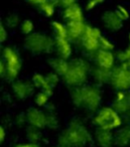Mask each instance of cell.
<instances>
[{
	"label": "cell",
	"mask_w": 130,
	"mask_h": 147,
	"mask_svg": "<svg viewBox=\"0 0 130 147\" xmlns=\"http://www.w3.org/2000/svg\"><path fill=\"white\" fill-rule=\"evenodd\" d=\"M113 135L111 134L110 130H104L100 129L96 134V141L100 147H111L115 142Z\"/></svg>",
	"instance_id": "17"
},
{
	"label": "cell",
	"mask_w": 130,
	"mask_h": 147,
	"mask_svg": "<svg viewBox=\"0 0 130 147\" xmlns=\"http://www.w3.org/2000/svg\"><path fill=\"white\" fill-rule=\"evenodd\" d=\"M49 63L53 67V69H55L56 73L58 75H60V76H64L67 73L70 65V63L65 59H62V57H60V59H53L49 61Z\"/></svg>",
	"instance_id": "19"
},
{
	"label": "cell",
	"mask_w": 130,
	"mask_h": 147,
	"mask_svg": "<svg viewBox=\"0 0 130 147\" xmlns=\"http://www.w3.org/2000/svg\"><path fill=\"white\" fill-rule=\"evenodd\" d=\"M88 76V65L85 61L77 59L70 63L67 73L64 75L66 83L72 86H81L85 83Z\"/></svg>",
	"instance_id": "2"
},
{
	"label": "cell",
	"mask_w": 130,
	"mask_h": 147,
	"mask_svg": "<svg viewBox=\"0 0 130 147\" xmlns=\"http://www.w3.org/2000/svg\"><path fill=\"white\" fill-rule=\"evenodd\" d=\"M33 86L35 85L26 81H18L13 84L12 89L16 97H18L19 99H25L32 95Z\"/></svg>",
	"instance_id": "13"
},
{
	"label": "cell",
	"mask_w": 130,
	"mask_h": 147,
	"mask_svg": "<svg viewBox=\"0 0 130 147\" xmlns=\"http://www.w3.org/2000/svg\"><path fill=\"white\" fill-rule=\"evenodd\" d=\"M99 47L101 49H105V51H110L114 49V45L112 43L111 40L107 38V37L101 35V37L99 38Z\"/></svg>",
	"instance_id": "27"
},
{
	"label": "cell",
	"mask_w": 130,
	"mask_h": 147,
	"mask_svg": "<svg viewBox=\"0 0 130 147\" xmlns=\"http://www.w3.org/2000/svg\"><path fill=\"white\" fill-rule=\"evenodd\" d=\"M105 0H88L87 4H86V10H92L94 9L96 6H98L99 4L103 3Z\"/></svg>",
	"instance_id": "31"
},
{
	"label": "cell",
	"mask_w": 130,
	"mask_h": 147,
	"mask_svg": "<svg viewBox=\"0 0 130 147\" xmlns=\"http://www.w3.org/2000/svg\"><path fill=\"white\" fill-rule=\"evenodd\" d=\"M30 1H32V2H35V3H41V2H43V1H45V0H30Z\"/></svg>",
	"instance_id": "37"
},
{
	"label": "cell",
	"mask_w": 130,
	"mask_h": 147,
	"mask_svg": "<svg viewBox=\"0 0 130 147\" xmlns=\"http://www.w3.org/2000/svg\"><path fill=\"white\" fill-rule=\"evenodd\" d=\"M110 82L118 91H125L130 88V69L127 67V63H125L121 67L112 69Z\"/></svg>",
	"instance_id": "6"
},
{
	"label": "cell",
	"mask_w": 130,
	"mask_h": 147,
	"mask_svg": "<svg viewBox=\"0 0 130 147\" xmlns=\"http://www.w3.org/2000/svg\"><path fill=\"white\" fill-rule=\"evenodd\" d=\"M3 57L6 65V77L8 80H14L21 69L20 57L18 53L11 47H5L3 49Z\"/></svg>",
	"instance_id": "7"
},
{
	"label": "cell",
	"mask_w": 130,
	"mask_h": 147,
	"mask_svg": "<svg viewBox=\"0 0 130 147\" xmlns=\"http://www.w3.org/2000/svg\"><path fill=\"white\" fill-rule=\"evenodd\" d=\"M101 20L105 28L110 31H117L123 26V20L118 16L115 11H105L102 14Z\"/></svg>",
	"instance_id": "9"
},
{
	"label": "cell",
	"mask_w": 130,
	"mask_h": 147,
	"mask_svg": "<svg viewBox=\"0 0 130 147\" xmlns=\"http://www.w3.org/2000/svg\"><path fill=\"white\" fill-rule=\"evenodd\" d=\"M5 24L9 27V28H15L19 25V17L17 14H9L5 19Z\"/></svg>",
	"instance_id": "26"
},
{
	"label": "cell",
	"mask_w": 130,
	"mask_h": 147,
	"mask_svg": "<svg viewBox=\"0 0 130 147\" xmlns=\"http://www.w3.org/2000/svg\"><path fill=\"white\" fill-rule=\"evenodd\" d=\"M25 49L32 53H51L55 47V41L47 34L35 32L27 35L24 41Z\"/></svg>",
	"instance_id": "3"
},
{
	"label": "cell",
	"mask_w": 130,
	"mask_h": 147,
	"mask_svg": "<svg viewBox=\"0 0 130 147\" xmlns=\"http://www.w3.org/2000/svg\"><path fill=\"white\" fill-rule=\"evenodd\" d=\"M86 24L84 22H67L68 38L72 40L81 39L85 32Z\"/></svg>",
	"instance_id": "15"
},
{
	"label": "cell",
	"mask_w": 130,
	"mask_h": 147,
	"mask_svg": "<svg viewBox=\"0 0 130 147\" xmlns=\"http://www.w3.org/2000/svg\"><path fill=\"white\" fill-rule=\"evenodd\" d=\"M26 119L29 124L35 128H41L47 124V116L35 108L29 109L26 114Z\"/></svg>",
	"instance_id": "10"
},
{
	"label": "cell",
	"mask_w": 130,
	"mask_h": 147,
	"mask_svg": "<svg viewBox=\"0 0 130 147\" xmlns=\"http://www.w3.org/2000/svg\"><path fill=\"white\" fill-rule=\"evenodd\" d=\"M39 136H41V133H39V131L35 129V127H32L31 131H29V132H28V138L30 139L31 141L39 140Z\"/></svg>",
	"instance_id": "33"
},
{
	"label": "cell",
	"mask_w": 130,
	"mask_h": 147,
	"mask_svg": "<svg viewBox=\"0 0 130 147\" xmlns=\"http://www.w3.org/2000/svg\"><path fill=\"white\" fill-rule=\"evenodd\" d=\"M102 33L97 27L90 26V25H86L85 32H84L81 40V43L83 47L87 51H96L99 47V38L101 37Z\"/></svg>",
	"instance_id": "8"
},
{
	"label": "cell",
	"mask_w": 130,
	"mask_h": 147,
	"mask_svg": "<svg viewBox=\"0 0 130 147\" xmlns=\"http://www.w3.org/2000/svg\"><path fill=\"white\" fill-rule=\"evenodd\" d=\"M32 84L35 85V87L41 89V91L45 92L47 94H49V96L53 93V87L47 83L45 77H43L41 74H35L32 77Z\"/></svg>",
	"instance_id": "18"
},
{
	"label": "cell",
	"mask_w": 130,
	"mask_h": 147,
	"mask_svg": "<svg viewBox=\"0 0 130 147\" xmlns=\"http://www.w3.org/2000/svg\"><path fill=\"white\" fill-rule=\"evenodd\" d=\"M130 142V126L120 130L115 136V143L119 146H125Z\"/></svg>",
	"instance_id": "21"
},
{
	"label": "cell",
	"mask_w": 130,
	"mask_h": 147,
	"mask_svg": "<svg viewBox=\"0 0 130 147\" xmlns=\"http://www.w3.org/2000/svg\"><path fill=\"white\" fill-rule=\"evenodd\" d=\"M117 59H119L120 61H123V63H126L130 59V47H128L124 51H121L117 53Z\"/></svg>",
	"instance_id": "29"
},
{
	"label": "cell",
	"mask_w": 130,
	"mask_h": 147,
	"mask_svg": "<svg viewBox=\"0 0 130 147\" xmlns=\"http://www.w3.org/2000/svg\"><path fill=\"white\" fill-rule=\"evenodd\" d=\"M56 3L65 9V8H67V7L71 6V5L75 4L76 0H57V2Z\"/></svg>",
	"instance_id": "32"
},
{
	"label": "cell",
	"mask_w": 130,
	"mask_h": 147,
	"mask_svg": "<svg viewBox=\"0 0 130 147\" xmlns=\"http://www.w3.org/2000/svg\"><path fill=\"white\" fill-rule=\"evenodd\" d=\"M45 79H47V83H49L53 88L55 86H57V84L59 83V75H58L57 73L56 74L55 73H49V75L45 77Z\"/></svg>",
	"instance_id": "30"
},
{
	"label": "cell",
	"mask_w": 130,
	"mask_h": 147,
	"mask_svg": "<svg viewBox=\"0 0 130 147\" xmlns=\"http://www.w3.org/2000/svg\"><path fill=\"white\" fill-rule=\"evenodd\" d=\"M114 11L117 13V15L123 21L128 20V18H129V16H130L129 11L127 10V8H125V7L122 6V5H118V6H116V9Z\"/></svg>",
	"instance_id": "28"
},
{
	"label": "cell",
	"mask_w": 130,
	"mask_h": 147,
	"mask_svg": "<svg viewBox=\"0 0 130 147\" xmlns=\"http://www.w3.org/2000/svg\"><path fill=\"white\" fill-rule=\"evenodd\" d=\"M114 105L117 112H127L130 110V95L125 94L123 91H118L115 96Z\"/></svg>",
	"instance_id": "16"
},
{
	"label": "cell",
	"mask_w": 130,
	"mask_h": 147,
	"mask_svg": "<svg viewBox=\"0 0 130 147\" xmlns=\"http://www.w3.org/2000/svg\"><path fill=\"white\" fill-rule=\"evenodd\" d=\"M95 124L100 129L112 130L121 126L122 121L116 109L110 107H104L98 111L97 115L94 118Z\"/></svg>",
	"instance_id": "5"
},
{
	"label": "cell",
	"mask_w": 130,
	"mask_h": 147,
	"mask_svg": "<svg viewBox=\"0 0 130 147\" xmlns=\"http://www.w3.org/2000/svg\"><path fill=\"white\" fill-rule=\"evenodd\" d=\"M15 147H39L37 144L35 143H28V144H19V145H16Z\"/></svg>",
	"instance_id": "35"
},
{
	"label": "cell",
	"mask_w": 130,
	"mask_h": 147,
	"mask_svg": "<svg viewBox=\"0 0 130 147\" xmlns=\"http://www.w3.org/2000/svg\"><path fill=\"white\" fill-rule=\"evenodd\" d=\"M51 28H53L56 36L68 37L67 25H64L63 23L58 22V21H53V22H51Z\"/></svg>",
	"instance_id": "23"
},
{
	"label": "cell",
	"mask_w": 130,
	"mask_h": 147,
	"mask_svg": "<svg viewBox=\"0 0 130 147\" xmlns=\"http://www.w3.org/2000/svg\"><path fill=\"white\" fill-rule=\"evenodd\" d=\"M63 17L67 20V22H83V10L78 3H75L64 9Z\"/></svg>",
	"instance_id": "11"
},
{
	"label": "cell",
	"mask_w": 130,
	"mask_h": 147,
	"mask_svg": "<svg viewBox=\"0 0 130 147\" xmlns=\"http://www.w3.org/2000/svg\"><path fill=\"white\" fill-rule=\"evenodd\" d=\"M49 94H47L45 92L41 91V92H39L35 97V103L39 107H43L45 106V104L49 101Z\"/></svg>",
	"instance_id": "25"
},
{
	"label": "cell",
	"mask_w": 130,
	"mask_h": 147,
	"mask_svg": "<svg viewBox=\"0 0 130 147\" xmlns=\"http://www.w3.org/2000/svg\"><path fill=\"white\" fill-rule=\"evenodd\" d=\"M39 10L41 11V13H43L45 16L51 17V16H53V13H55L56 3L51 2V1L45 0L43 2L39 3Z\"/></svg>",
	"instance_id": "22"
},
{
	"label": "cell",
	"mask_w": 130,
	"mask_h": 147,
	"mask_svg": "<svg viewBox=\"0 0 130 147\" xmlns=\"http://www.w3.org/2000/svg\"><path fill=\"white\" fill-rule=\"evenodd\" d=\"M19 28H20L21 33L23 34L29 35L31 33V31L33 30V23L30 19H25L19 25Z\"/></svg>",
	"instance_id": "24"
},
{
	"label": "cell",
	"mask_w": 130,
	"mask_h": 147,
	"mask_svg": "<svg viewBox=\"0 0 130 147\" xmlns=\"http://www.w3.org/2000/svg\"><path fill=\"white\" fill-rule=\"evenodd\" d=\"M95 59L98 67H104V69H111L114 65V55L110 51H105V49L97 51Z\"/></svg>",
	"instance_id": "12"
},
{
	"label": "cell",
	"mask_w": 130,
	"mask_h": 147,
	"mask_svg": "<svg viewBox=\"0 0 130 147\" xmlns=\"http://www.w3.org/2000/svg\"><path fill=\"white\" fill-rule=\"evenodd\" d=\"M55 49L62 59H69L72 55V47L68 37H58L55 39Z\"/></svg>",
	"instance_id": "14"
},
{
	"label": "cell",
	"mask_w": 130,
	"mask_h": 147,
	"mask_svg": "<svg viewBox=\"0 0 130 147\" xmlns=\"http://www.w3.org/2000/svg\"><path fill=\"white\" fill-rule=\"evenodd\" d=\"M6 38H7V31L5 29V27L3 26V24L1 23L0 24V41L3 42V41L6 40Z\"/></svg>",
	"instance_id": "34"
},
{
	"label": "cell",
	"mask_w": 130,
	"mask_h": 147,
	"mask_svg": "<svg viewBox=\"0 0 130 147\" xmlns=\"http://www.w3.org/2000/svg\"><path fill=\"white\" fill-rule=\"evenodd\" d=\"M111 69H104L101 67H97L93 71V76L97 82L99 83H104L107 82L111 79Z\"/></svg>",
	"instance_id": "20"
},
{
	"label": "cell",
	"mask_w": 130,
	"mask_h": 147,
	"mask_svg": "<svg viewBox=\"0 0 130 147\" xmlns=\"http://www.w3.org/2000/svg\"><path fill=\"white\" fill-rule=\"evenodd\" d=\"M128 39H129V47H130V33H129V37H128Z\"/></svg>",
	"instance_id": "39"
},
{
	"label": "cell",
	"mask_w": 130,
	"mask_h": 147,
	"mask_svg": "<svg viewBox=\"0 0 130 147\" xmlns=\"http://www.w3.org/2000/svg\"><path fill=\"white\" fill-rule=\"evenodd\" d=\"M126 63H127V67L130 69V59H129V61H126Z\"/></svg>",
	"instance_id": "38"
},
{
	"label": "cell",
	"mask_w": 130,
	"mask_h": 147,
	"mask_svg": "<svg viewBox=\"0 0 130 147\" xmlns=\"http://www.w3.org/2000/svg\"><path fill=\"white\" fill-rule=\"evenodd\" d=\"M75 105L86 110H96L101 103V95L94 87H81L73 93Z\"/></svg>",
	"instance_id": "1"
},
{
	"label": "cell",
	"mask_w": 130,
	"mask_h": 147,
	"mask_svg": "<svg viewBox=\"0 0 130 147\" xmlns=\"http://www.w3.org/2000/svg\"><path fill=\"white\" fill-rule=\"evenodd\" d=\"M5 139V130L3 127H0V141L3 142Z\"/></svg>",
	"instance_id": "36"
},
{
	"label": "cell",
	"mask_w": 130,
	"mask_h": 147,
	"mask_svg": "<svg viewBox=\"0 0 130 147\" xmlns=\"http://www.w3.org/2000/svg\"><path fill=\"white\" fill-rule=\"evenodd\" d=\"M90 135L88 131L79 123L71 124L68 131L62 137V144L65 146L82 147L89 141Z\"/></svg>",
	"instance_id": "4"
}]
</instances>
